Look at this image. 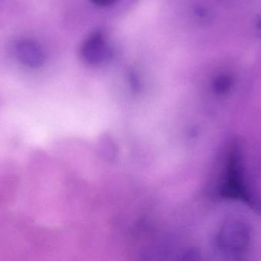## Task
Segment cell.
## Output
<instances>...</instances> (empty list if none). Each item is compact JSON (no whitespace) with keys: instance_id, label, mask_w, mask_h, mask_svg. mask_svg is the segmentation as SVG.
<instances>
[{"instance_id":"1","label":"cell","mask_w":261,"mask_h":261,"mask_svg":"<svg viewBox=\"0 0 261 261\" xmlns=\"http://www.w3.org/2000/svg\"><path fill=\"white\" fill-rule=\"evenodd\" d=\"M81 59L89 65L105 64L113 56L111 43L104 32L101 31L92 33L81 45L80 50Z\"/></svg>"},{"instance_id":"2","label":"cell","mask_w":261,"mask_h":261,"mask_svg":"<svg viewBox=\"0 0 261 261\" xmlns=\"http://www.w3.org/2000/svg\"><path fill=\"white\" fill-rule=\"evenodd\" d=\"M15 55L20 64L32 69L43 67L46 54L39 43L31 39H22L15 45Z\"/></svg>"},{"instance_id":"3","label":"cell","mask_w":261,"mask_h":261,"mask_svg":"<svg viewBox=\"0 0 261 261\" xmlns=\"http://www.w3.org/2000/svg\"><path fill=\"white\" fill-rule=\"evenodd\" d=\"M233 84H234V80L231 75L220 74L213 80V91L219 95L226 94L231 90Z\"/></svg>"},{"instance_id":"4","label":"cell","mask_w":261,"mask_h":261,"mask_svg":"<svg viewBox=\"0 0 261 261\" xmlns=\"http://www.w3.org/2000/svg\"><path fill=\"white\" fill-rule=\"evenodd\" d=\"M91 3L96 6H101V7H107V6H110L112 5H114L115 3H117L119 0H90Z\"/></svg>"},{"instance_id":"5","label":"cell","mask_w":261,"mask_h":261,"mask_svg":"<svg viewBox=\"0 0 261 261\" xmlns=\"http://www.w3.org/2000/svg\"><path fill=\"white\" fill-rule=\"evenodd\" d=\"M257 31L259 36L261 38V17L259 18L258 21H257Z\"/></svg>"}]
</instances>
